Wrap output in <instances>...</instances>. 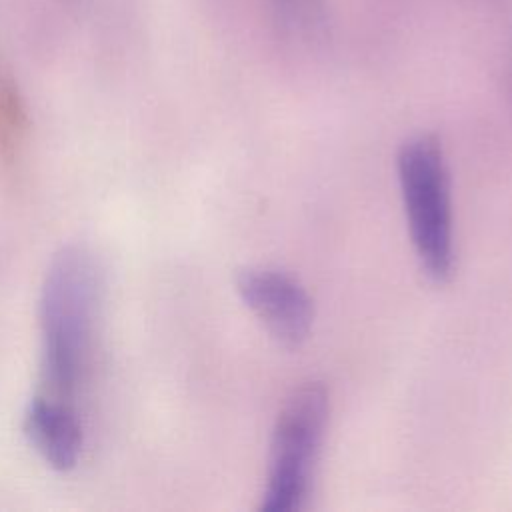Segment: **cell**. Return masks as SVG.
Wrapping results in <instances>:
<instances>
[{
    "instance_id": "1",
    "label": "cell",
    "mask_w": 512,
    "mask_h": 512,
    "mask_svg": "<svg viewBox=\"0 0 512 512\" xmlns=\"http://www.w3.org/2000/svg\"><path fill=\"white\" fill-rule=\"evenodd\" d=\"M98 290V266L86 248L66 246L52 258L40 294L38 394L72 404L90 362Z\"/></svg>"
},
{
    "instance_id": "2",
    "label": "cell",
    "mask_w": 512,
    "mask_h": 512,
    "mask_svg": "<svg viewBox=\"0 0 512 512\" xmlns=\"http://www.w3.org/2000/svg\"><path fill=\"white\" fill-rule=\"evenodd\" d=\"M398 180L420 266L434 282H446L454 266L450 180L434 136L420 134L400 146Z\"/></svg>"
},
{
    "instance_id": "3",
    "label": "cell",
    "mask_w": 512,
    "mask_h": 512,
    "mask_svg": "<svg viewBox=\"0 0 512 512\" xmlns=\"http://www.w3.org/2000/svg\"><path fill=\"white\" fill-rule=\"evenodd\" d=\"M328 408V390L322 382H306L286 398L272 432L262 512H292L302 506L310 490Z\"/></svg>"
},
{
    "instance_id": "4",
    "label": "cell",
    "mask_w": 512,
    "mask_h": 512,
    "mask_svg": "<svg viewBox=\"0 0 512 512\" xmlns=\"http://www.w3.org/2000/svg\"><path fill=\"white\" fill-rule=\"evenodd\" d=\"M236 290L278 344L298 348L308 338L314 306L296 278L276 268H244L236 274Z\"/></svg>"
},
{
    "instance_id": "5",
    "label": "cell",
    "mask_w": 512,
    "mask_h": 512,
    "mask_svg": "<svg viewBox=\"0 0 512 512\" xmlns=\"http://www.w3.org/2000/svg\"><path fill=\"white\" fill-rule=\"evenodd\" d=\"M30 444L54 470H70L82 452V426L74 404L36 394L24 414Z\"/></svg>"
},
{
    "instance_id": "6",
    "label": "cell",
    "mask_w": 512,
    "mask_h": 512,
    "mask_svg": "<svg viewBox=\"0 0 512 512\" xmlns=\"http://www.w3.org/2000/svg\"><path fill=\"white\" fill-rule=\"evenodd\" d=\"M28 114L12 72L0 62V172H20L28 144Z\"/></svg>"
}]
</instances>
